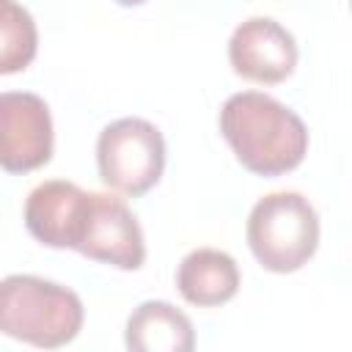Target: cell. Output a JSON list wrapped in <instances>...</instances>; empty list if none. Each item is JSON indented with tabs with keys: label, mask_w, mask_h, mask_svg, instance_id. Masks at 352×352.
<instances>
[{
	"label": "cell",
	"mask_w": 352,
	"mask_h": 352,
	"mask_svg": "<svg viewBox=\"0 0 352 352\" xmlns=\"http://www.w3.org/2000/svg\"><path fill=\"white\" fill-rule=\"evenodd\" d=\"M99 179L121 195H146L165 170L162 132L138 116L110 121L96 138Z\"/></svg>",
	"instance_id": "4"
},
{
	"label": "cell",
	"mask_w": 352,
	"mask_h": 352,
	"mask_svg": "<svg viewBox=\"0 0 352 352\" xmlns=\"http://www.w3.org/2000/svg\"><path fill=\"white\" fill-rule=\"evenodd\" d=\"M118 6H143L146 0H116Z\"/></svg>",
	"instance_id": "12"
},
{
	"label": "cell",
	"mask_w": 352,
	"mask_h": 352,
	"mask_svg": "<svg viewBox=\"0 0 352 352\" xmlns=\"http://www.w3.org/2000/svg\"><path fill=\"white\" fill-rule=\"evenodd\" d=\"M88 198L91 192H85L74 182H63V179L41 182L25 198L22 217L28 234L44 248L77 250L88 217Z\"/></svg>",
	"instance_id": "8"
},
{
	"label": "cell",
	"mask_w": 352,
	"mask_h": 352,
	"mask_svg": "<svg viewBox=\"0 0 352 352\" xmlns=\"http://www.w3.org/2000/svg\"><path fill=\"white\" fill-rule=\"evenodd\" d=\"M38 52V28L25 6L0 0V74L25 72Z\"/></svg>",
	"instance_id": "11"
},
{
	"label": "cell",
	"mask_w": 352,
	"mask_h": 352,
	"mask_svg": "<svg viewBox=\"0 0 352 352\" xmlns=\"http://www.w3.org/2000/svg\"><path fill=\"white\" fill-rule=\"evenodd\" d=\"M55 132L47 102L30 91L0 94V168L30 173L52 160Z\"/></svg>",
	"instance_id": "5"
},
{
	"label": "cell",
	"mask_w": 352,
	"mask_h": 352,
	"mask_svg": "<svg viewBox=\"0 0 352 352\" xmlns=\"http://www.w3.org/2000/svg\"><path fill=\"white\" fill-rule=\"evenodd\" d=\"M245 236L253 258L267 272H297L319 248V214L302 192H270L253 204Z\"/></svg>",
	"instance_id": "3"
},
{
	"label": "cell",
	"mask_w": 352,
	"mask_h": 352,
	"mask_svg": "<svg viewBox=\"0 0 352 352\" xmlns=\"http://www.w3.org/2000/svg\"><path fill=\"white\" fill-rule=\"evenodd\" d=\"M124 344L132 352H190L195 346V330L190 316L176 305L146 300L126 316Z\"/></svg>",
	"instance_id": "10"
},
{
	"label": "cell",
	"mask_w": 352,
	"mask_h": 352,
	"mask_svg": "<svg viewBox=\"0 0 352 352\" xmlns=\"http://www.w3.org/2000/svg\"><path fill=\"white\" fill-rule=\"evenodd\" d=\"M217 121L236 162L256 176H283L308 154V126L292 107L270 94H231Z\"/></svg>",
	"instance_id": "1"
},
{
	"label": "cell",
	"mask_w": 352,
	"mask_h": 352,
	"mask_svg": "<svg viewBox=\"0 0 352 352\" xmlns=\"http://www.w3.org/2000/svg\"><path fill=\"white\" fill-rule=\"evenodd\" d=\"M85 322L77 292L38 275L0 278V333L30 346L58 349L72 344Z\"/></svg>",
	"instance_id": "2"
},
{
	"label": "cell",
	"mask_w": 352,
	"mask_h": 352,
	"mask_svg": "<svg viewBox=\"0 0 352 352\" xmlns=\"http://www.w3.org/2000/svg\"><path fill=\"white\" fill-rule=\"evenodd\" d=\"M77 253L110 264L116 270H140L146 261V239L138 217L124 198L110 192H91L88 217L77 245Z\"/></svg>",
	"instance_id": "6"
},
{
	"label": "cell",
	"mask_w": 352,
	"mask_h": 352,
	"mask_svg": "<svg viewBox=\"0 0 352 352\" xmlns=\"http://www.w3.org/2000/svg\"><path fill=\"white\" fill-rule=\"evenodd\" d=\"M294 36L272 16H250L239 22L228 38V63L234 74L258 85H278L297 66Z\"/></svg>",
	"instance_id": "7"
},
{
	"label": "cell",
	"mask_w": 352,
	"mask_h": 352,
	"mask_svg": "<svg viewBox=\"0 0 352 352\" xmlns=\"http://www.w3.org/2000/svg\"><path fill=\"white\" fill-rule=\"evenodd\" d=\"M239 267L231 253L217 248H195L176 267L179 294L198 308H217L236 297L239 292Z\"/></svg>",
	"instance_id": "9"
}]
</instances>
